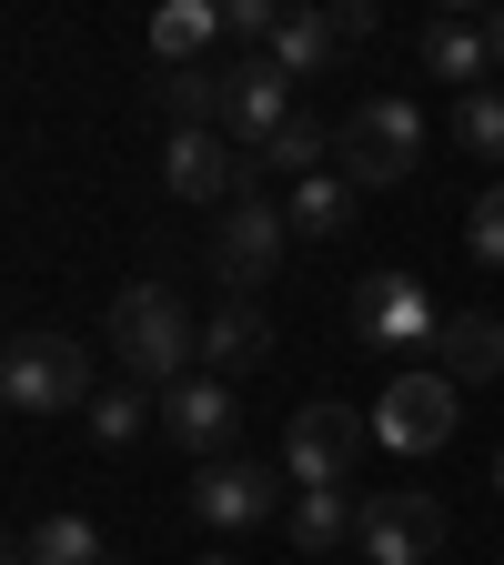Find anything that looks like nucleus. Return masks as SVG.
<instances>
[{
  "label": "nucleus",
  "mask_w": 504,
  "mask_h": 565,
  "mask_svg": "<svg viewBox=\"0 0 504 565\" xmlns=\"http://www.w3.org/2000/svg\"><path fill=\"white\" fill-rule=\"evenodd\" d=\"M111 353H121V374L131 384H182L202 364V313L172 294V282H121L111 294Z\"/></svg>",
  "instance_id": "nucleus-1"
},
{
  "label": "nucleus",
  "mask_w": 504,
  "mask_h": 565,
  "mask_svg": "<svg viewBox=\"0 0 504 565\" xmlns=\"http://www.w3.org/2000/svg\"><path fill=\"white\" fill-rule=\"evenodd\" d=\"M333 152H343V182L353 192H394L423 162V111L404 92H364V102L333 121Z\"/></svg>",
  "instance_id": "nucleus-2"
},
{
  "label": "nucleus",
  "mask_w": 504,
  "mask_h": 565,
  "mask_svg": "<svg viewBox=\"0 0 504 565\" xmlns=\"http://www.w3.org/2000/svg\"><path fill=\"white\" fill-rule=\"evenodd\" d=\"M0 404H21V414H92V353L71 343V333H11L0 343Z\"/></svg>",
  "instance_id": "nucleus-3"
},
{
  "label": "nucleus",
  "mask_w": 504,
  "mask_h": 565,
  "mask_svg": "<svg viewBox=\"0 0 504 565\" xmlns=\"http://www.w3.org/2000/svg\"><path fill=\"white\" fill-rule=\"evenodd\" d=\"M353 333H364L374 353H435L444 303L423 294L404 263H384V273H364V282H353Z\"/></svg>",
  "instance_id": "nucleus-4"
},
{
  "label": "nucleus",
  "mask_w": 504,
  "mask_h": 565,
  "mask_svg": "<svg viewBox=\"0 0 504 565\" xmlns=\"http://www.w3.org/2000/svg\"><path fill=\"white\" fill-rule=\"evenodd\" d=\"M353 545H364V565H435L444 555V505L423 484H384L353 505Z\"/></svg>",
  "instance_id": "nucleus-5"
},
{
  "label": "nucleus",
  "mask_w": 504,
  "mask_h": 565,
  "mask_svg": "<svg viewBox=\"0 0 504 565\" xmlns=\"http://www.w3.org/2000/svg\"><path fill=\"white\" fill-rule=\"evenodd\" d=\"M353 465H364V404H303L293 424H282V475H293L303 494L343 484Z\"/></svg>",
  "instance_id": "nucleus-6"
},
{
  "label": "nucleus",
  "mask_w": 504,
  "mask_h": 565,
  "mask_svg": "<svg viewBox=\"0 0 504 565\" xmlns=\"http://www.w3.org/2000/svg\"><path fill=\"white\" fill-rule=\"evenodd\" d=\"M374 445H394V455H435V445H454V384H444L435 364L394 374V384L374 394Z\"/></svg>",
  "instance_id": "nucleus-7"
},
{
  "label": "nucleus",
  "mask_w": 504,
  "mask_h": 565,
  "mask_svg": "<svg viewBox=\"0 0 504 565\" xmlns=\"http://www.w3.org/2000/svg\"><path fill=\"white\" fill-rule=\"evenodd\" d=\"M192 515H202V525H223V535H243V525L282 515V465H253V455H212V465L192 475Z\"/></svg>",
  "instance_id": "nucleus-8"
},
{
  "label": "nucleus",
  "mask_w": 504,
  "mask_h": 565,
  "mask_svg": "<svg viewBox=\"0 0 504 565\" xmlns=\"http://www.w3.org/2000/svg\"><path fill=\"white\" fill-rule=\"evenodd\" d=\"M162 192H172V202H212V212H233V202L253 192V162L233 152L223 131H172V141H162Z\"/></svg>",
  "instance_id": "nucleus-9"
},
{
  "label": "nucleus",
  "mask_w": 504,
  "mask_h": 565,
  "mask_svg": "<svg viewBox=\"0 0 504 565\" xmlns=\"http://www.w3.org/2000/svg\"><path fill=\"white\" fill-rule=\"evenodd\" d=\"M282 243H293V233H282V202H262V192H243L233 212H223V223H212V273H223L233 282V294H253V282L262 273H282Z\"/></svg>",
  "instance_id": "nucleus-10"
},
{
  "label": "nucleus",
  "mask_w": 504,
  "mask_h": 565,
  "mask_svg": "<svg viewBox=\"0 0 504 565\" xmlns=\"http://www.w3.org/2000/svg\"><path fill=\"white\" fill-rule=\"evenodd\" d=\"M233 424H243V404H233L223 374H182V384L162 394V435H172L182 455H202V465L233 445Z\"/></svg>",
  "instance_id": "nucleus-11"
},
{
  "label": "nucleus",
  "mask_w": 504,
  "mask_h": 565,
  "mask_svg": "<svg viewBox=\"0 0 504 565\" xmlns=\"http://www.w3.org/2000/svg\"><path fill=\"white\" fill-rule=\"evenodd\" d=\"M223 82H233V102H223V141H253V152H262V141L293 121V82H282L262 51H253V61H223Z\"/></svg>",
  "instance_id": "nucleus-12"
},
{
  "label": "nucleus",
  "mask_w": 504,
  "mask_h": 565,
  "mask_svg": "<svg viewBox=\"0 0 504 565\" xmlns=\"http://www.w3.org/2000/svg\"><path fill=\"white\" fill-rule=\"evenodd\" d=\"M262 353H272V313L253 294H233V303L202 313V374H253Z\"/></svg>",
  "instance_id": "nucleus-13"
},
{
  "label": "nucleus",
  "mask_w": 504,
  "mask_h": 565,
  "mask_svg": "<svg viewBox=\"0 0 504 565\" xmlns=\"http://www.w3.org/2000/svg\"><path fill=\"white\" fill-rule=\"evenodd\" d=\"M435 374L444 384H494L504 374V313H444V333H435Z\"/></svg>",
  "instance_id": "nucleus-14"
},
{
  "label": "nucleus",
  "mask_w": 504,
  "mask_h": 565,
  "mask_svg": "<svg viewBox=\"0 0 504 565\" xmlns=\"http://www.w3.org/2000/svg\"><path fill=\"white\" fill-rule=\"evenodd\" d=\"M212 51H223V0H172V11H152V61L162 71H202Z\"/></svg>",
  "instance_id": "nucleus-15"
},
{
  "label": "nucleus",
  "mask_w": 504,
  "mask_h": 565,
  "mask_svg": "<svg viewBox=\"0 0 504 565\" xmlns=\"http://www.w3.org/2000/svg\"><path fill=\"white\" fill-rule=\"evenodd\" d=\"M423 71H435V82H464V92H484V71H494V51H484V21H454V11H435V21H423Z\"/></svg>",
  "instance_id": "nucleus-16"
},
{
  "label": "nucleus",
  "mask_w": 504,
  "mask_h": 565,
  "mask_svg": "<svg viewBox=\"0 0 504 565\" xmlns=\"http://www.w3.org/2000/svg\"><path fill=\"white\" fill-rule=\"evenodd\" d=\"M343 223H353V182L343 172H313V182L282 192V233H293V243H333Z\"/></svg>",
  "instance_id": "nucleus-17"
},
{
  "label": "nucleus",
  "mask_w": 504,
  "mask_h": 565,
  "mask_svg": "<svg viewBox=\"0 0 504 565\" xmlns=\"http://www.w3.org/2000/svg\"><path fill=\"white\" fill-rule=\"evenodd\" d=\"M223 102H233L223 61H202V71H162V111H172V131H223Z\"/></svg>",
  "instance_id": "nucleus-18"
},
{
  "label": "nucleus",
  "mask_w": 504,
  "mask_h": 565,
  "mask_svg": "<svg viewBox=\"0 0 504 565\" xmlns=\"http://www.w3.org/2000/svg\"><path fill=\"white\" fill-rule=\"evenodd\" d=\"M333 51H343V41H333V21H323V11H282V31H272V51H262V61L282 71V82H313V71H333Z\"/></svg>",
  "instance_id": "nucleus-19"
},
{
  "label": "nucleus",
  "mask_w": 504,
  "mask_h": 565,
  "mask_svg": "<svg viewBox=\"0 0 504 565\" xmlns=\"http://www.w3.org/2000/svg\"><path fill=\"white\" fill-rule=\"evenodd\" d=\"M293 545H303V555H323V565L353 545V494H343V484H313V494H293Z\"/></svg>",
  "instance_id": "nucleus-20"
},
{
  "label": "nucleus",
  "mask_w": 504,
  "mask_h": 565,
  "mask_svg": "<svg viewBox=\"0 0 504 565\" xmlns=\"http://www.w3.org/2000/svg\"><path fill=\"white\" fill-rule=\"evenodd\" d=\"M21 565H111V545H101L92 515H41L21 535Z\"/></svg>",
  "instance_id": "nucleus-21"
},
{
  "label": "nucleus",
  "mask_w": 504,
  "mask_h": 565,
  "mask_svg": "<svg viewBox=\"0 0 504 565\" xmlns=\"http://www.w3.org/2000/svg\"><path fill=\"white\" fill-rule=\"evenodd\" d=\"M92 435L121 455V445H141V435H162V394H141V384H111V394H92Z\"/></svg>",
  "instance_id": "nucleus-22"
},
{
  "label": "nucleus",
  "mask_w": 504,
  "mask_h": 565,
  "mask_svg": "<svg viewBox=\"0 0 504 565\" xmlns=\"http://www.w3.org/2000/svg\"><path fill=\"white\" fill-rule=\"evenodd\" d=\"M323 152H333V131H323L313 111H293V121H282L262 152H253V172H293V182H313V172H323Z\"/></svg>",
  "instance_id": "nucleus-23"
},
{
  "label": "nucleus",
  "mask_w": 504,
  "mask_h": 565,
  "mask_svg": "<svg viewBox=\"0 0 504 565\" xmlns=\"http://www.w3.org/2000/svg\"><path fill=\"white\" fill-rule=\"evenodd\" d=\"M454 141H464L474 162H504V92H494V82L454 102Z\"/></svg>",
  "instance_id": "nucleus-24"
},
{
  "label": "nucleus",
  "mask_w": 504,
  "mask_h": 565,
  "mask_svg": "<svg viewBox=\"0 0 504 565\" xmlns=\"http://www.w3.org/2000/svg\"><path fill=\"white\" fill-rule=\"evenodd\" d=\"M464 243H474V263H494V273H504V182H494V192H474Z\"/></svg>",
  "instance_id": "nucleus-25"
},
{
  "label": "nucleus",
  "mask_w": 504,
  "mask_h": 565,
  "mask_svg": "<svg viewBox=\"0 0 504 565\" xmlns=\"http://www.w3.org/2000/svg\"><path fill=\"white\" fill-rule=\"evenodd\" d=\"M272 31H282L272 0H223V41H262V51H272Z\"/></svg>",
  "instance_id": "nucleus-26"
},
{
  "label": "nucleus",
  "mask_w": 504,
  "mask_h": 565,
  "mask_svg": "<svg viewBox=\"0 0 504 565\" xmlns=\"http://www.w3.org/2000/svg\"><path fill=\"white\" fill-rule=\"evenodd\" d=\"M323 21H333V41L353 51V41H374V0H333V11H323Z\"/></svg>",
  "instance_id": "nucleus-27"
},
{
  "label": "nucleus",
  "mask_w": 504,
  "mask_h": 565,
  "mask_svg": "<svg viewBox=\"0 0 504 565\" xmlns=\"http://www.w3.org/2000/svg\"><path fill=\"white\" fill-rule=\"evenodd\" d=\"M484 51H494V71H504V11H484Z\"/></svg>",
  "instance_id": "nucleus-28"
},
{
  "label": "nucleus",
  "mask_w": 504,
  "mask_h": 565,
  "mask_svg": "<svg viewBox=\"0 0 504 565\" xmlns=\"http://www.w3.org/2000/svg\"><path fill=\"white\" fill-rule=\"evenodd\" d=\"M494 494H504V455H494Z\"/></svg>",
  "instance_id": "nucleus-29"
},
{
  "label": "nucleus",
  "mask_w": 504,
  "mask_h": 565,
  "mask_svg": "<svg viewBox=\"0 0 504 565\" xmlns=\"http://www.w3.org/2000/svg\"><path fill=\"white\" fill-rule=\"evenodd\" d=\"M0 565H11V535H0Z\"/></svg>",
  "instance_id": "nucleus-30"
},
{
  "label": "nucleus",
  "mask_w": 504,
  "mask_h": 565,
  "mask_svg": "<svg viewBox=\"0 0 504 565\" xmlns=\"http://www.w3.org/2000/svg\"><path fill=\"white\" fill-rule=\"evenodd\" d=\"M202 565H233V555H202Z\"/></svg>",
  "instance_id": "nucleus-31"
}]
</instances>
